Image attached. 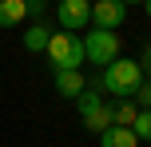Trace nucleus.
<instances>
[{"label": "nucleus", "mask_w": 151, "mask_h": 147, "mask_svg": "<svg viewBox=\"0 0 151 147\" xmlns=\"http://www.w3.org/2000/svg\"><path fill=\"white\" fill-rule=\"evenodd\" d=\"M139 84H143V68H139V60H131V56H119L115 64H107L104 72L96 76V92H111L115 100H131V95L139 92Z\"/></svg>", "instance_id": "f257e3e1"}, {"label": "nucleus", "mask_w": 151, "mask_h": 147, "mask_svg": "<svg viewBox=\"0 0 151 147\" xmlns=\"http://www.w3.org/2000/svg\"><path fill=\"white\" fill-rule=\"evenodd\" d=\"M44 56L52 64V72H80V64H83V36L52 32V44H48Z\"/></svg>", "instance_id": "f03ea898"}, {"label": "nucleus", "mask_w": 151, "mask_h": 147, "mask_svg": "<svg viewBox=\"0 0 151 147\" xmlns=\"http://www.w3.org/2000/svg\"><path fill=\"white\" fill-rule=\"evenodd\" d=\"M83 60L96 64V68H107V64L119 60V32H88L83 36Z\"/></svg>", "instance_id": "7ed1b4c3"}, {"label": "nucleus", "mask_w": 151, "mask_h": 147, "mask_svg": "<svg viewBox=\"0 0 151 147\" xmlns=\"http://www.w3.org/2000/svg\"><path fill=\"white\" fill-rule=\"evenodd\" d=\"M56 20H60V32L80 36L83 28H91V4H88V0H60Z\"/></svg>", "instance_id": "20e7f679"}, {"label": "nucleus", "mask_w": 151, "mask_h": 147, "mask_svg": "<svg viewBox=\"0 0 151 147\" xmlns=\"http://www.w3.org/2000/svg\"><path fill=\"white\" fill-rule=\"evenodd\" d=\"M123 24H127V4H123V0H96V4H91V28L119 32Z\"/></svg>", "instance_id": "39448f33"}, {"label": "nucleus", "mask_w": 151, "mask_h": 147, "mask_svg": "<svg viewBox=\"0 0 151 147\" xmlns=\"http://www.w3.org/2000/svg\"><path fill=\"white\" fill-rule=\"evenodd\" d=\"M56 92H60L64 100H80V95L88 92L83 72H56Z\"/></svg>", "instance_id": "423d86ee"}, {"label": "nucleus", "mask_w": 151, "mask_h": 147, "mask_svg": "<svg viewBox=\"0 0 151 147\" xmlns=\"http://www.w3.org/2000/svg\"><path fill=\"white\" fill-rule=\"evenodd\" d=\"M20 44H24V52H48V44H52V28H48V24H32L28 32H24L20 36Z\"/></svg>", "instance_id": "0eeeda50"}, {"label": "nucleus", "mask_w": 151, "mask_h": 147, "mask_svg": "<svg viewBox=\"0 0 151 147\" xmlns=\"http://www.w3.org/2000/svg\"><path fill=\"white\" fill-rule=\"evenodd\" d=\"M28 16V0H0V28H16Z\"/></svg>", "instance_id": "6e6552de"}, {"label": "nucleus", "mask_w": 151, "mask_h": 147, "mask_svg": "<svg viewBox=\"0 0 151 147\" xmlns=\"http://www.w3.org/2000/svg\"><path fill=\"white\" fill-rule=\"evenodd\" d=\"M135 115H139L135 100H115V103H111V127H127V131H131Z\"/></svg>", "instance_id": "1a4fd4ad"}, {"label": "nucleus", "mask_w": 151, "mask_h": 147, "mask_svg": "<svg viewBox=\"0 0 151 147\" xmlns=\"http://www.w3.org/2000/svg\"><path fill=\"white\" fill-rule=\"evenodd\" d=\"M99 147H139V139L127 127H107V131L99 135Z\"/></svg>", "instance_id": "9d476101"}, {"label": "nucleus", "mask_w": 151, "mask_h": 147, "mask_svg": "<svg viewBox=\"0 0 151 147\" xmlns=\"http://www.w3.org/2000/svg\"><path fill=\"white\" fill-rule=\"evenodd\" d=\"M83 127H88V131H96V135H104L107 127H111V103H99L91 115H83Z\"/></svg>", "instance_id": "9b49d317"}, {"label": "nucleus", "mask_w": 151, "mask_h": 147, "mask_svg": "<svg viewBox=\"0 0 151 147\" xmlns=\"http://www.w3.org/2000/svg\"><path fill=\"white\" fill-rule=\"evenodd\" d=\"M131 135H135L139 143H151V111H139L135 123H131Z\"/></svg>", "instance_id": "f8f14e48"}, {"label": "nucleus", "mask_w": 151, "mask_h": 147, "mask_svg": "<svg viewBox=\"0 0 151 147\" xmlns=\"http://www.w3.org/2000/svg\"><path fill=\"white\" fill-rule=\"evenodd\" d=\"M99 103H104V100L96 95V87H88V92H83L80 100H76V108H80V119H83V115H91V111H96Z\"/></svg>", "instance_id": "ddd939ff"}, {"label": "nucleus", "mask_w": 151, "mask_h": 147, "mask_svg": "<svg viewBox=\"0 0 151 147\" xmlns=\"http://www.w3.org/2000/svg\"><path fill=\"white\" fill-rule=\"evenodd\" d=\"M131 100H135L139 111H151V80H143V84H139V92L131 95Z\"/></svg>", "instance_id": "4468645a"}, {"label": "nucleus", "mask_w": 151, "mask_h": 147, "mask_svg": "<svg viewBox=\"0 0 151 147\" xmlns=\"http://www.w3.org/2000/svg\"><path fill=\"white\" fill-rule=\"evenodd\" d=\"M139 68H143V80H151V44L143 48V56H139Z\"/></svg>", "instance_id": "2eb2a0df"}, {"label": "nucleus", "mask_w": 151, "mask_h": 147, "mask_svg": "<svg viewBox=\"0 0 151 147\" xmlns=\"http://www.w3.org/2000/svg\"><path fill=\"white\" fill-rule=\"evenodd\" d=\"M143 12H147V16H151V0H147V4H143Z\"/></svg>", "instance_id": "dca6fc26"}]
</instances>
